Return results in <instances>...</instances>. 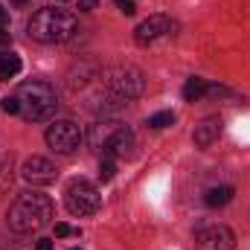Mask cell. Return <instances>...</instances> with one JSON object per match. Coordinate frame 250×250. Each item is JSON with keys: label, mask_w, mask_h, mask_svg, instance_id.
Masks as SVG:
<instances>
[{"label": "cell", "mask_w": 250, "mask_h": 250, "mask_svg": "<svg viewBox=\"0 0 250 250\" xmlns=\"http://www.w3.org/2000/svg\"><path fill=\"white\" fill-rule=\"evenodd\" d=\"M117 6H120V12H123V15H134V12H137L134 0H117Z\"/></svg>", "instance_id": "ffe728a7"}, {"label": "cell", "mask_w": 250, "mask_h": 250, "mask_svg": "<svg viewBox=\"0 0 250 250\" xmlns=\"http://www.w3.org/2000/svg\"><path fill=\"white\" fill-rule=\"evenodd\" d=\"M233 201V187H212V189H207V195H204V204L207 207H227Z\"/></svg>", "instance_id": "4fadbf2b"}, {"label": "cell", "mask_w": 250, "mask_h": 250, "mask_svg": "<svg viewBox=\"0 0 250 250\" xmlns=\"http://www.w3.org/2000/svg\"><path fill=\"white\" fill-rule=\"evenodd\" d=\"M172 123H175V114L172 111H160V114L148 117V128H154V131H163V128H169Z\"/></svg>", "instance_id": "9a60e30c"}, {"label": "cell", "mask_w": 250, "mask_h": 250, "mask_svg": "<svg viewBox=\"0 0 250 250\" xmlns=\"http://www.w3.org/2000/svg\"><path fill=\"white\" fill-rule=\"evenodd\" d=\"M6 26H9V12L0 6V29H6Z\"/></svg>", "instance_id": "603a6c76"}, {"label": "cell", "mask_w": 250, "mask_h": 250, "mask_svg": "<svg viewBox=\"0 0 250 250\" xmlns=\"http://www.w3.org/2000/svg\"><path fill=\"white\" fill-rule=\"evenodd\" d=\"M9 44H12V35H9V32H3V29H0V47H9Z\"/></svg>", "instance_id": "cb8c5ba5"}, {"label": "cell", "mask_w": 250, "mask_h": 250, "mask_svg": "<svg viewBox=\"0 0 250 250\" xmlns=\"http://www.w3.org/2000/svg\"><path fill=\"white\" fill-rule=\"evenodd\" d=\"M207 82L204 79H198V76H192V79H187V84H184V99L187 102H198L204 93H207Z\"/></svg>", "instance_id": "5bb4252c"}, {"label": "cell", "mask_w": 250, "mask_h": 250, "mask_svg": "<svg viewBox=\"0 0 250 250\" xmlns=\"http://www.w3.org/2000/svg\"><path fill=\"white\" fill-rule=\"evenodd\" d=\"M79 21L76 15L64 12V9H38L29 21V38L41 41V44H62L67 38H73Z\"/></svg>", "instance_id": "7a4b0ae2"}, {"label": "cell", "mask_w": 250, "mask_h": 250, "mask_svg": "<svg viewBox=\"0 0 250 250\" xmlns=\"http://www.w3.org/2000/svg\"><path fill=\"white\" fill-rule=\"evenodd\" d=\"M9 187H12V166L9 163H0V195Z\"/></svg>", "instance_id": "e0dca14e"}, {"label": "cell", "mask_w": 250, "mask_h": 250, "mask_svg": "<svg viewBox=\"0 0 250 250\" xmlns=\"http://www.w3.org/2000/svg\"><path fill=\"white\" fill-rule=\"evenodd\" d=\"M99 0H79V12H93Z\"/></svg>", "instance_id": "44dd1931"}, {"label": "cell", "mask_w": 250, "mask_h": 250, "mask_svg": "<svg viewBox=\"0 0 250 250\" xmlns=\"http://www.w3.org/2000/svg\"><path fill=\"white\" fill-rule=\"evenodd\" d=\"M108 90L120 102H128V99H137L146 90V79L137 67H114L108 73Z\"/></svg>", "instance_id": "5b68a950"}, {"label": "cell", "mask_w": 250, "mask_h": 250, "mask_svg": "<svg viewBox=\"0 0 250 250\" xmlns=\"http://www.w3.org/2000/svg\"><path fill=\"white\" fill-rule=\"evenodd\" d=\"M21 175H23V181H29V184H38V187H47V184H53L56 178H59V169L47 160V157H29L26 163H23V169H21Z\"/></svg>", "instance_id": "9c48e42d"}, {"label": "cell", "mask_w": 250, "mask_h": 250, "mask_svg": "<svg viewBox=\"0 0 250 250\" xmlns=\"http://www.w3.org/2000/svg\"><path fill=\"white\" fill-rule=\"evenodd\" d=\"M218 137H221V120H218V117H207V120H201V123L195 125V146L207 148V146H212Z\"/></svg>", "instance_id": "8fae6325"}, {"label": "cell", "mask_w": 250, "mask_h": 250, "mask_svg": "<svg viewBox=\"0 0 250 250\" xmlns=\"http://www.w3.org/2000/svg\"><path fill=\"white\" fill-rule=\"evenodd\" d=\"M56 236H79V230H73V227H70V224H64V221H59V224H56Z\"/></svg>", "instance_id": "d6986e66"}, {"label": "cell", "mask_w": 250, "mask_h": 250, "mask_svg": "<svg viewBox=\"0 0 250 250\" xmlns=\"http://www.w3.org/2000/svg\"><path fill=\"white\" fill-rule=\"evenodd\" d=\"M178 32V21H172V18H166V15H151L148 21H143L137 29H134V38H137V44H154V41H160V38H169V35H175Z\"/></svg>", "instance_id": "52a82bcc"}, {"label": "cell", "mask_w": 250, "mask_h": 250, "mask_svg": "<svg viewBox=\"0 0 250 250\" xmlns=\"http://www.w3.org/2000/svg\"><path fill=\"white\" fill-rule=\"evenodd\" d=\"M12 3H18V6H23V3H29V0H12Z\"/></svg>", "instance_id": "d4e9b609"}, {"label": "cell", "mask_w": 250, "mask_h": 250, "mask_svg": "<svg viewBox=\"0 0 250 250\" xmlns=\"http://www.w3.org/2000/svg\"><path fill=\"white\" fill-rule=\"evenodd\" d=\"M195 245H198V250H233L236 236L224 224H209V227H201L195 233Z\"/></svg>", "instance_id": "ba28073f"}, {"label": "cell", "mask_w": 250, "mask_h": 250, "mask_svg": "<svg viewBox=\"0 0 250 250\" xmlns=\"http://www.w3.org/2000/svg\"><path fill=\"white\" fill-rule=\"evenodd\" d=\"M0 108H3V114H21V105H18L15 96H6V99L0 102Z\"/></svg>", "instance_id": "ac0fdd59"}, {"label": "cell", "mask_w": 250, "mask_h": 250, "mask_svg": "<svg viewBox=\"0 0 250 250\" xmlns=\"http://www.w3.org/2000/svg\"><path fill=\"white\" fill-rule=\"evenodd\" d=\"M21 56H15V53H9V50H3L0 53V82H9V79H15L18 73H21Z\"/></svg>", "instance_id": "7c38bea8"}, {"label": "cell", "mask_w": 250, "mask_h": 250, "mask_svg": "<svg viewBox=\"0 0 250 250\" xmlns=\"http://www.w3.org/2000/svg\"><path fill=\"white\" fill-rule=\"evenodd\" d=\"M47 143L56 154H73L82 143V128L73 120H59L47 128Z\"/></svg>", "instance_id": "8992f818"}, {"label": "cell", "mask_w": 250, "mask_h": 250, "mask_svg": "<svg viewBox=\"0 0 250 250\" xmlns=\"http://www.w3.org/2000/svg\"><path fill=\"white\" fill-rule=\"evenodd\" d=\"M64 207H67L70 215H79V218L82 215H93L102 207V195H99V189L93 187L90 181L76 178L64 189Z\"/></svg>", "instance_id": "277c9868"}, {"label": "cell", "mask_w": 250, "mask_h": 250, "mask_svg": "<svg viewBox=\"0 0 250 250\" xmlns=\"http://www.w3.org/2000/svg\"><path fill=\"white\" fill-rule=\"evenodd\" d=\"M18 105H21V114L26 120H50L59 108V96L56 90L47 84V82H23L15 93Z\"/></svg>", "instance_id": "3957f363"}, {"label": "cell", "mask_w": 250, "mask_h": 250, "mask_svg": "<svg viewBox=\"0 0 250 250\" xmlns=\"http://www.w3.org/2000/svg\"><path fill=\"white\" fill-rule=\"evenodd\" d=\"M70 250H82V248H70Z\"/></svg>", "instance_id": "484cf974"}, {"label": "cell", "mask_w": 250, "mask_h": 250, "mask_svg": "<svg viewBox=\"0 0 250 250\" xmlns=\"http://www.w3.org/2000/svg\"><path fill=\"white\" fill-rule=\"evenodd\" d=\"M35 250H53V242H50V239H38Z\"/></svg>", "instance_id": "7402d4cb"}, {"label": "cell", "mask_w": 250, "mask_h": 250, "mask_svg": "<svg viewBox=\"0 0 250 250\" xmlns=\"http://www.w3.org/2000/svg\"><path fill=\"white\" fill-rule=\"evenodd\" d=\"M102 151H105L108 157H131V151H134V131H131L128 125L117 123V128L111 131V137L105 140Z\"/></svg>", "instance_id": "30bf717a"}, {"label": "cell", "mask_w": 250, "mask_h": 250, "mask_svg": "<svg viewBox=\"0 0 250 250\" xmlns=\"http://www.w3.org/2000/svg\"><path fill=\"white\" fill-rule=\"evenodd\" d=\"M50 221H53V201L41 192L21 195L9 209V227L15 233H32V230L47 227Z\"/></svg>", "instance_id": "6da1fadb"}, {"label": "cell", "mask_w": 250, "mask_h": 250, "mask_svg": "<svg viewBox=\"0 0 250 250\" xmlns=\"http://www.w3.org/2000/svg\"><path fill=\"white\" fill-rule=\"evenodd\" d=\"M114 175H117V163H114V157H108L105 154V160L99 163V181H114Z\"/></svg>", "instance_id": "2e32d148"}]
</instances>
